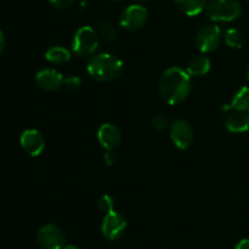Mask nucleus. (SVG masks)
<instances>
[{
  "label": "nucleus",
  "mask_w": 249,
  "mask_h": 249,
  "mask_svg": "<svg viewBox=\"0 0 249 249\" xmlns=\"http://www.w3.org/2000/svg\"><path fill=\"white\" fill-rule=\"evenodd\" d=\"M191 77L182 68L169 67L163 72L160 80V94L170 106H175L187 99L191 92Z\"/></svg>",
  "instance_id": "f257e3e1"
},
{
  "label": "nucleus",
  "mask_w": 249,
  "mask_h": 249,
  "mask_svg": "<svg viewBox=\"0 0 249 249\" xmlns=\"http://www.w3.org/2000/svg\"><path fill=\"white\" fill-rule=\"evenodd\" d=\"M87 70L90 77L97 82H112L123 72V62L112 53H96L89 58Z\"/></svg>",
  "instance_id": "f03ea898"
},
{
  "label": "nucleus",
  "mask_w": 249,
  "mask_h": 249,
  "mask_svg": "<svg viewBox=\"0 0 249 249\" xmlns=\"http://www.w3.org/2000/svg\"><path fill=\"white\" fill-rule=\"evenodd\" d=\"M209 19L215 22H231L242 14V6L236 0H211L206 6Z\"/></svg>",
  "instance_id": "7ed1b4c3"
},
{
  "label": "nucleus",
  "mask_w": 249,
  "mask_h": 249,
  "mask_svg": "<svg viewBox=\"0 0 249 249\" xmlns=\"http://www.w3.org/2000/svg\"><path fill=\"white\" fill-rule=\"evenodd\" d=\"M99 34L92 27L83 26L75 32L72 41V51L78 56H90L99 48Z\"/></svg>",
  "instance_id": "20e7f679"
},
{
  "label": "nucleus",
  "mask_w": 249,
  "mask_h": 249,
  "mask_svg": "<svg viewBox=\"0 0 249 249\" xmlns=\"http://www.w3.org/2000/svg\"><path fill=\"white\" fill-rule=\"evenodd\" d=\"M221 40H223L221 28L216 24H207L202 27L196 36L197 48L203 53L215 51L220 46Z\"/></svg>",
  "instance_id": "39448f33"
},
{
  "label": "nucleus",
  "mask_w": 249,
  "mask_h": 249,
  "mask_svg": "<svg viewBox=\"0 0 249 249\" xmlns=\"http://www.w3.org/2000/svg\"><path fill=\"white\" fill-rule=\"evenodd\" d=\"M148 21V11L141 5H129L119 17V23L126 31H139Z\"/></svg>",
  "instance_id": "423d86ee"
},
{
  "label": "nucleus",
  "mask_w": 249,
  "mask_h": 249,
  "mask_svg": "<svg viewBox=\"0 0 249 249\" xmlns=\"http://www.w3.org/2000/svg\"><path fill=\"white\" fill-rule=\"evenodd\" d=\"M102 235L109 241H117L123 237L126 231V219L122 213L112 211L105 215L101 225Z\"/></svg>",
  "instance_id": "0eeeda50"
},
{
  "label": "nucleus",
  "mask_w": 249,
  "mask_h": 249,
  "mask_svg": "<svg viewBox=\"0 0 249 249\" xmlns=\"http://www.w3.org/2000/svg\"><path fill=\"white\" fill-rule=\"evenodd\" d=\"M36 241L43 249H62L65 247L66 237L57 225L46 224L38 230Z\"/></svg>",
  "instance_id": "6e6552de"
},
{
  "label": "nucleus",
  "mask_w": 249,
  "mask_h": 249,
  "mask_svg": "<svg viewBox=\"0 0 249 249\" xmlns=\"http://www.w3.org/2000/svg\"><path fill=\"white\" fill-rule=\"evenodd\" d=\"M170 139L179 150H187L194 142V130L185 119H175L169 126Z\"/></svg>",
  "instance_id": "1a4fd4ad"
},
{
  "label": "nucleus",
  "mask_w": 249,
  "mask_h": 249,
  "mask_svg": "<svg viewBox=\"0 0 249 249\" xmlns=\"http://www.w3.org/2000/svg\"><path fill=\"white\" fill-rule=\"evenodd\" d=\"M22 148L31 157H38L45 148V139L36 129H27L19 138Z\"/></svg>",
  "instance_id": "9d476101"
},
{
  "label": "nucleus",
  "mask_w": 249,
  "mask_h": 249,
  "mask_svg": "<svg viewBox=\"0 0 249 249\" xmlns=\"http://www.w3.org/2000/svg\"><path fill=\"white\" fill-rule=\"evenodd\" d=\"M63 75L55 68H43L36 74V83L45 91H56L63 85Z\"/></svg>",
  "instance_id": "9b49d317"
},
{
  "label": "nucleus",
  "mask_w": 249,
  "mask_h": 249,
  "mask_svg": "<svg viewBox=\"0 0 249 249\" xmlns=\"http://www.w3.org/2000/svg\"><path fill=\"white\" fill-rule=\"evenodd\" d=\"M99 142L107 151H113L122 142V133L118 126L112 123L102 124L97 131Z\"/></svg>",
  "instance_id": "f8f14e48"
},
{
  "label": "nucleus",
  "mask_w": 249,
  "mask_h": 249,
  "mask_svg": "<svg viewBox=\"0 0 249 249\" xmlns=\"http://www.w3.org/2000/svg\"><path fill=\"white\" fill-rule=\"evenodd\" d=\"M225 126L230 133H246V131L249 130V122L247 114H243L241 112L230 113L225 119Z\"/></svg>",
  "instance_id": "ddd939ff"
},
{
  "label": "nucleus",
  "mask_w": 249,
  "mask_h": 249,
  "mask_svg": "<svg viewBox=\"0 0 249 249\" xmlns=\"http://www.w3.org/2000/svg\"><path fill=\"white\" fill-rule=\"evenodd\" d=\"M211 70V60L203 55L192 57L186 66V72L190 77H202L206 75Z\"/></svg>",
  "instance_id": "4468645a"
},
{
  "label": "nucleus",
  "mask_w": 249,
  "mask_h": 249,
  "mask_svg": "<svg viewBox=\"0 0 249 249\" xmlns=\"http://www.w3.org/2000/svg\"><path fill=\"white\" fill-rule=\"evenodd\" d=\"M180 11L187 16H197L206 10V0H174Z\"/></svg>",
  "instance_id": "2eb2a0df"
},
{
  "label": "nucleus",
  "mask_w": 249,
  "mask_h": 249,
  "mask_svg": "<svg viewBox=\"0 0 249 249\" xmlns=\"http://www.w3.org/2000/svg\"><path fill=\"white\" fill-rule=\"evenodd\" d=\"M231 109L241 113H249V87H243L236 92L230 104Z\"/></svg>",
  "instance_id": "dca6fc26"
},
{
  "label": "nucleus",
  "mask_w": 249,
  "mask_h": 249,
  "mask_svg": "<svg viewBox=\"0 0 249 249\" xmlns=\"http://www.w3.org/2000/svg\"><path fill=\"white\" fill-rule=\"evenodd\" d=\"M45 57L49 62L55 65H63L71 60V51L63 46H53L45 53Z\"/></svg>",
  "instance_id": "f3484780"
},
{
  "label": "nucleus",
  "mask_w": 249,
  "mask_h": 249,
  "mask_svg": "<svg viewBox=\"0 0 249 249\" xmlns=\"http://www.w3.org/2000/svg\"><path fill=\"white\" fill-rule=\"evenodd\" d=\"M96 32L97 34H99V38L102 39L104 41H106V43H112V41L116 40L117 36H118L117 29L114 28L112 24L106 23V22L100 23L99 26H97Z\"/></svg>",
  "instance_id": "a211bd4d"
},
{
  "label": "nucleus",
  "mask_w": 249,
  "mask_h": 249,
  "mask_svg": "<svg viewBox=\"0 0 249 249\" xmlns=\"http://www.w3.org/2000/svg\"><path fill=\"white\" fill-rule=\"evenodd\" d=\"M225 43L232 49H241L243 46V36L237 29H228L225 33Z\"/></svg>",
  "instance_id": "6ab92c4d"
},
{
  "label": "nucleus",
  "mask_w": 249,
  "mask_h": 249,
  "mask_svg": "<svg viewBox=\"0 0 249 249\" xmlns=\"http://www.w3.org/2000/svg\"><path fill=\"white\" fill-rule=\"evenodd\" d=\"M113 207H114L113 198H112L109 195H102V196L99 198V208L101 209L105 214L114 211Z\"/></svg>",
  "instance_id": "aec40b11"
},
{
  "label": "nucleus",
  "mask_w": 249,
  "mask_h": 249,
  "mask_svg": "<svg viewBox=\"0 0 249 249\" xmlns=\"http://www.w3.org/2000/svg\"><path fill=\"white\" fill-rule=\"evenodd\" d=\"M152 125L156 130L163 131L165 129H168L170 126L169 121H168L167 117L162 116V114H158V116L153 117L152 118Z\"/></svg>",
  "instance_id": "412c9836"
},
{
  "label": "nucleus",
  "mask_w": 249,
  "mask_h": 249,
  "mask_svg": "<svg viewBox=\"0 0 249 249\" xmlns=\"http://www.w3.org/2000/svg\"><path fill=\"white\" fill-rule=\"evenodd\" d=\"M82 85V79L77 75H71L63 79V87L67 88L68 90H77Z\"/></svg>",
  "instance_id": "4be33fe9"
},
{
  "label": "nucleus",
  "mask_w": 249,
  "mask_h": 249,
  "mask_svg": "<svg viewBox=\"0 0 249 249\" xmlns=\"http://www.w3.org/2000/svg\"><path fill=\"white\" fill-rule=\"evenodd\" d=\"M53 6L57 7V9H66V7L71 6L74 2V0H49Z\"/></svg>",
  "instance_id": "5701e85b"
},
{
  "label": "nucleus",
  "mask_w": 249,
  "mask_h": 249,
  "mask_svg": "<svg viewBox=\"0 0 249 249\" xmlns=\"http://www.w3.org/2000/svg\"><path fill=\"white\" fill-rule=\"evenodd\" d=\"M117 160V156L112 151H107L104 155V162L106 165H113Z\"/></svg>",
  "instance_id": "b1692460"
},
{
  "label": "nucleus",
  "mask_w": 249,
  "mask_h": 249,
  "mask_svg": "<svg viewBox=\"0 0 249 249\" xmlns=\"http://www.w3.org/2000/svg\"><path fill=\"white\" fill-rule=\"evenodd\" d=\"M235 249H249V238H246V240L240 241V242L236 245Z\"/></svg>",
  "instance_id": "393cba45"
},
{
  "label": "nucleus",
  "mask_w": 249,
  "mask_h": 249,
  "mask_svg": "<svg viewBox=\"0 0 249 249\" xmlns=\"http://www.w3.org/2000/svg\"><path fill=\"white\" fill-rule=\"evenodd\" d=\"M5 45H6V39H5L4 33L0 31V55H1L2 51L5 50Z\"/></svg>",
  "instance_id": "a878e982"
},
{
  "label": "nucleus",
  "mask_w": 249,
  "mask_h": 249,
  "mask_svg": "<svg viewBox=\"0 0 249 249\" xmlns=\"http://www.w3.org/2000/svg\"><path fill=\"white\" fill-rule=\"evenodd\" d=\"M62 249H79V248H78L77 246H74V245H67V246L65 245V247H63Z\"/></svg>",
  "instance_id": "bb28decb"
},
{
  "label": "nucleus",
  "mask_w": 249,
  "mask_h": 249,
  "mask_svg": "<svg viewBox=\"0 0 249 249\" xmlns=\"http://www.w3.org/2000/svg\"><path fill=\"white\" fill-rule=\"evenodd\" d=\"M246 75H247V79L249 80V63L247 66V70H246Z\"/></svg>",
  "instance_id": "cd10ccee"
},
{
  "label": "nucleus",
  "mask_w": 249,
  "mask_h": 249,
  "mask_svg": "<svg viewBox=\"0 0 249 249\" xmlns=\"http://www.w3.org/2000/svg\"><path fill=\"white\" fill-rule=\"evenodd\" d=\"M113 1H123V0H113Z\"/></svg>",
  "instance_id": "c85d7f7f"
},
{
  "label": "nucleus",
  "mask_w": 249,
  "mask_h": 249,
  "mask_svg": "<svg viewBox=\"0 0 249 249\" xmlns=\"http://www.w3.org/2000/svg\"><path fill=\"white\" fill-rule=\"evenodd\" d=\"M247 118H248V122H249V113L247 114Z\"/></svg>",
  "instance_id": "c756f323"
}]
</instances>
